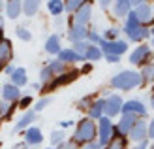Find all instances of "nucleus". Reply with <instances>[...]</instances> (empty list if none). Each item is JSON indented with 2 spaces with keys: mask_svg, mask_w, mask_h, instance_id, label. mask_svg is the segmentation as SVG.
Returning a JSON list of instances; mask_svg holds the SVG:
<instances>
[{
  "mask_svg": "<svg viewBox=\"0 0 154 149\" xmlns=\"http://www.w3.org/2000/svg\"><path fill=\"white\" fill-rule=\"evenodd\" d=\"M87 38H88V40H90L92 44H96V45H98L100 42H102V40H103V38H102V36H100V34L96 32V30H94V28H92V30H88V36H87Z\"/></svg>",
  "mask_w": 154,
  "mask_h": 149,
  "instance_id": "58836bf2",
  "label": "nucleus"
},
{
  "mask_svg": "<svg viewBox=\"0 0 154 149\" xmlns=\"http://www.w3.org/2000/svg\"><path fill=\"white\" fill-rule=\"evenodd\" d=\"M98 2H100V6H102L103 10H107V8L113 4V0H98Z\"/></svg>",
  "mask_w": 154,
  "mask_h": 149,
  "instance_id": "de8ad7c7",
  "label": "nucleus"
},
{
  "mask_svg": "<svg viewBox=\"0 0 154 149\" xmlns=\"http://www.w3.org/2000/svg\"><path fill=\"white\" fill-rule=\"evenodd\" d=\"M139 25H141V23H139V19H137L135 11H130V13L126 15V21H124V32H126V34H130L132 30H135Z\"/></svg>",
  "mask_w": 154,
  "mask_h": 149,
  "instance_id": "a878e982",
  "label": "nucleus"
},
{
  "mask_svg": "<svg viewBox=\"0 0 154 149\" xmlns=\"http://www.w3.org/2000/svg\"><path fill=\"white\" fill-rule=\"evenodd\" d=\"M17 149H26V147H17Z\"/></svg>",
  "mask_w": 154,
  "mask_h": 149,
  "instance_id": "bf43d9fd",
  "label": "nucleus"
},
{
  "mask_svg": "<svg viewBox=\"0 0 154 149\" xmlns=\"http://www.w3.org/2000/svg\"><path fill=\"white\" fill-rule=\"evenodd\" d=\"M13 70H15V66H13V64H6V66H4V72H6L8 76H10V74L13 72Z\"/></svg>",
  "mask_w": 154,
  "mask_h": 149,
  "instance_id": "8fccbe9b",
  "label": "nucleus"
},
{
  "mask_svg": "<svg viewBox=\"0 0 154 149\" xmlns=\"http://www.w3.org/2000/svg\"><path fill=\"white\" fill-rule=\"evenodd\" d=\"M58 60L66 62V64H72V62H77V60H87L83 55H77L73 49H60L58 51Z\"/></svg>",
  "mask_w": 154,
  "mask_h": 149,
  "instance_id": "f3484780",
  "label": "nucleus"
},
{
  "mask_svg": "<svg viewBox=\"0 0 154 149\" xmlns=\"http://www.w3.org/2000/svg\"><path fill=\"white\" fill-rule=\"evenodd\" d=\"M88 42L87 40H81V42H73V51L77 53V55H83V57H85V53H87V49H88ZM85 59H87V57H85Z\"/></svg>",
  "mask_w": 154,
  "mask_h": 149,
  "instance_id": "473e14b6",
  "label": "nucleus"
},
{
  "mask_svg": "<svg viewBox=\"0 0 154 149\" xmlns=\"http://www.w3.org/2000/svg\"><path fill=\"white\" fill-rule=\"evenodd\" d=\"M13 108H15V106H10V102L0 100V115H10V113L13 112Z\"/></svg>",
  "mask_w": 154,
  "mask_h": 149,
  "instance_id": "e433bc0d",
  "label": "nucleus"
},
{
  "mask_svg": "<svg viewBox=\"0 0 154 149\" xmlns=\"http://www.w3.org/2000/svg\"><path fill=\"white\" fill-rule=\"evenodd\" d=\"M83 2H85V0H64V10L68 13H75L77 8H79Z\"/></svg>",
  "mask_w": 154,
  "mask_h": 149,
  "instance_id": "2f4dec72",
  "label": "nucleus"
},
{
  "mask_svg": "<svg viewBox=\"0 0 154 149\" xmlns=\"http://www.w3.org/2000/svg\"><path fill=\"white\" fill-rule=\"evenodd\" d=\"M13 59V47H11V42L8 38L0 36V68L4 70L6 64H10V60Z\"/></svg>",
  "mask_w": 154,
  "mask_h": 149,
  "instance_id": "6e6552de",
  "label": "nucleus"
},
{
  "mask_svg": "<svg viewBox=\"0 0 154 149\" xmlns=\"http://www.w3.org/2000/svg\"><path fill=\"white\" fill-rule=\"evenodd\" d=\"M77 77V72L73 70V72H68V74H58L57 77H53V79L43 87V91H55L57 87H60V85H66V83H70L73 81Z\"/></svg>",
  "mask_w": 154,
  "mask_h": 149,
  "instance_id": "9d476101",
  "label": "nucleus"
},
{
  "mask_svg": "<svg viewBox=\"0 0 154 149\" xmlns=\"http://www.w3.org/2000/svg\"><path fill=\"white\" fill-rule=\"evenodd\" d=\"M43 142V134L38 127H28L25 132V144L28 145H40Z\"/></svg>",
  "mask_w": 154,
  "mask_h": 149,
  "instance_id": "2eb2a0df",
  "label": "nucleus"
},
{
  "mask_svg": "<svg viewBox=\"0 0 154 149\" xmlns=\"http://www.w3.org/2000/svg\"><path fill=\"white\" fill-rule=\"evenodd\" d=\"M147 136L150 138V140H154V119L150 121V125H149V130H147Z\"/></svg>",
  "mask_w": 154,
  "mask_h": 149,
  "instance_id": "49530a36",
  "label": "nucleus"
},
{
  "mask_svg": "<svg viewBox=\"0 0 154 149\" xmlns=\"http://www.w3.org/2000/svg\"><path fill=\"white\" fill-rule=\"evenodd\" d=\"M47 8H49V13L58 17L60 13L64 11V0H49L47 2Z\"/></svg>",
  "mask_w": 154,
  "mask_h": 149,
  "instance_id": "c85d7f7f",
  "label": "nucleus"
},
{
  "mask_svg": "<svg viewBox=\"0 0 154 149\" xmlns=\"http://www.w3.org/2000/svg\"><path fill=\"white\" fill-rule=\"evenodd\" d=\"M135 149H147V140H145V142H139Z\"/></svg>",
  "mask_w": 154,
  "mask_h": 149,
  "instance_id": "603ef678",
  "label": "nucleus"
},
{
  "mask_svg": "<svg viewBox=\"0 0 154 149\" xmlns=\"http://www.w3.org/2000/svg\"><path fill=\"white\" fill-rule=\"evenodd\" d=\"M64 130H55L51 134V144L53 145H60V144H64Z\"/></svg>",
  "mask_w": 154,
  "mask_h": 149,
  "instance_id": "f704fd0d",
  "label": "nucleus"
},
{
  "mask_svg": "<svg viewBox=\"0 0 154 149\" xmlns=\"http://www.w3.org/2000/svg\"><path fill=\"white\" fill-rule=\"evenodd\" d=\"M122 113H134L137 117H147V108L139 100H128L122 104Z\"/></svg>",
  "mask_w": 154,
  "mask_h": 149,
  "instance_id": "9b49d317",
  "label": "nucleus"
},
{
  "mask_svg": "<svg viewBox=\"0 0 154 149\" xmlns=\"http://www.w3.org/2000/svg\"><path fill=\"white\" fill-rule=\"evenodd\" d=\"M66 62H62V60H58V59H55V60H51L49 62V68H51V72L55 74V76H58V74H64L66 72Z\"/></svg>",
  "mask_w": 154,
  "mask_h": 149,
  "instance_id": "c756f323",
  "label": "nucleus"
},
{
  "mask_svg": "<svg viewBox=\"0 0 154 149\" xmlns=\"http://www.w3.org/2000/svg\"><path fill=\"white\" fill-rule=\"evenodd\" d=\"M36 121V112H26L25 115L21 117V119L15 123V127H13V132H19V130H25L30 127V123H34Z\"/></svg>",
  "mask_w": 154,
  "mask_h": 149,
  "instance_id": "412c9836",
  "label": "nucleus"
},
{
  "mask_svg": "<svg viewBox=\"0 0 154 149\" xmlns=\"http://www.w3.org/2000/svg\"><path fill=\"white\" fill-rule=\"evenodd\" d=\"M111 85L119 91H132L135 87H139L141 83V74L134 72V70H122L117 76L111 77Z\"/></svg>",
  "mask_w": 154,
  "mask_h": 149,
  "instance_id": "f03ea898",
  "label": "nucleus"
},
{
  "mask_svg": "<svg viewBox=\"0 0 154 149\" xmlns=\"http://www.w3.org/2000/svg\"><path fill=\"white\" fill-rule=\"evenodd\" d=\"M90 19H92V2H90V0H85V2L77 8V11L73 13V23L87 25Z\"/></svg>",
  "mask_w": 154,
  "mask_h": 149,
  "instance_id": "423d86ee",
  "label": "nucleus"
},
{
  "mask_svg": "<svg viewBox=\"0 0 154 149\" xmlns=\"http://www.w3.org/2000/svg\"><path fill=\"white\" fill-rule=\"evenodd\" d=\"M53 77H55V74L51 72L49 66H43V68L40 70V83H42V85H47V83L53 79Z\"/></svg>",
  "mask_w": 154,
  "mask_h": 149,
  "instance_id": "7c9ffc66",
  "label": "nucleus"
},
{
  "mask_svg": "<svg viewBox=\"0 0 154 149\" xmlns=\"http://www.w3.org/2000/svg\"><path fill=\"white\" fill-rule=\"evenodd\" d=\"M62 49L60 47V38L57 34H53L47 38V42H45V51L51 53V55H58V51Z\"/></svg>",
  "mask_w": 154,
  "mask_h": 149,
  "instance_id": "393cba45",
  "label": "nucleus"
},
{
  "mask_svg": "<svg viewBox=\"0 0 154 149\" xmlns=\"http://www.w3.org/2000/svg\"><path fill=\"white\" fill-rule=\"evenodd\" d=\"M135 121H137V115H134V113H124V115L120 117V121H119V125H117L115 128H117L122 136H128L130 130L134 128Z\"/></svg>",
  "mask_w": 154,
  "mask_h": 149,
  "instance_id": "f8f14e48",
  "label": "nucleus"
},
{
  "mask_svg": "<svg viewBox=\"0 0 154 149\" xmlns=\"http://www.w3.org/2000/svg\"><path fill=\"white\" fill-rule=\"evenodd\" d=\"M122 112V98L119 95H111L109 98H105V106H103V115L107 117H115Z\"/></svg>",
  "mask_w": 154,
  "mask_h": 149,
  "instance_id": "0eeeda50",
  "label": "nucleus"
},
{
  "mask_svg": "<svg viewBox=\"0 0 154 149\" xmlns=\"http://www.w3.org/2000/svg\"><path fill=\"white\" fill-rule=\"evenodd\" d=\"M47 149H57V147H47Z\"/></svg>",
  "mask_w": 154,
  "mask_h": 149,
  "instance_id": "13d9d810",
  "label": "nucleus"
},
{
  "mask_svg": "<svg viewBox=\"0 0 154 149\" xmlns=\"http://www.w3.org/2000/svg\"><path fill=\"white\" fill-rule=\"evenodd\" d=\"M113 136H115V125L111 123V117L102 115L98 119V142L102 144V147H105Z\"/></svg>",
  "mask_w": 154,
  "mask_h": 149,
  "instance_id": "7ed1b4c3",
  "label": "nucleus"
},
{
  "mask_svg": "<svg viewBox=\"0 0 154 149\" xmlns=\"http://www.w3.org/2000/svg\"><path fill=\"white\" fill-rule=\"evenodd\" d=\"M85 149H103V147H102V144H100L98 140H92V142L87 144V147H85Z\"/></svg>",
  "mask_w": 154,
  "mask_h": 149,
  "instance_id": "c03bdc74",
  "label": "nucleus"
},
{
  "mask_svg": "<svg viewBox=\"0 0 154 149\" xmlns=\"http://www.w3.org/2000/svg\"><path fill=\"white\" fill-rule=\"evenodd\" d=\"M92 100H94L92 96H85V98L79 100V104H77V106H79V109H88L90 104H92Z\"/></svg>",
  "mask_w": 154,
  "mask_h": 149,
  "instance_id": "a19ab883",
  "label": "nucleus"
},
{
  "mask_svg": "<svg viewBox=\"0 0 154 149\" xmlns=\"http://www.w3.org/2000/svg\"><path fill=\"white\" fill-rule=\"evenodd\" d=\"M135 15H137V19H139V23H143V25H147V23H152V10H150V6L145 2V4H139L135 8Z\"/></svg>",
  "mask_w": 154,
  "mask_h": 149,
  "instance_id": "dca6fc26",
  "label": "nucleus"
},
{
  "mask_svg": "<svg viewBox=\"0 0 154 149\" xmlns=\"http://www.w3.org/2000/svg\"><path fill=\"white\" fill-rule=\"evenodd\" d=\"M100 49L103 51V55L111 53V55H122L128 51V44L122 42V40H102L98 44Z\"/></svg>",
  "mask_w": 154,
  "mask_h": 149,
  "instance_id": "20e7f679",
  "label": "nucleus"
},
{
  "mask_svg": "<svg viewBox=\"0 0 154 149\" xmlns=\"http://www.w3.org/2000/svg\"><path fill=\"white\" fill-rule=\"evenodd\" d=\"M0 92H2V89H0Z\"/></svg>",
  "mask_w": 154,
  "mask_h": 149,
  "instance_id": "680f3d73",
  "label": "nucleus"
},
{
  "mask_svg": "<svg viewBox=\"0 0 154 149\" xmlns=\"http://www.w3.org/2000/svg\"><path fill=\"white\" fill-rule=\"evenodd\" d=\"M10 77H11V83L17 85L19 89L23 87V85L28 83V79H26V70H25V68H15L13 72L10 74Z\"/></svg>",
  "mask_w": 154,
  "mask_h": 149,
  "instance_id": "5701e85b",
  "label": "nucleus"
},
{
  "mask_svg": "<svg viewBox=\"0 0 154 149\" xmlns=\"http://www.w3.org/2000/svg\"><path fill=\"white\" fill-rule=\"evenodd\" d=\"M85 57H87V60H90V62H96V60H100V59L103 57V51L100 49V45L90 44L88 49H87V53H85Z\"/></svg>",
  "mask_w": 154,
  "mask_h": 149,
  "instance_id": "bb28decb",
  "label": "nucleus"
},
{
  "mask_svg": "<svg viewBox=\"0 0 154 149\" xmlns=\"http://www.w3.org/2000/svg\"><path fill=\"white\" fill-rule=\"evenodd\" d=\"M103 106H105V100H103V98H100V100H92L90 108L87 109L90 119H100V117L103 115Z\"/></svg>",
  "mask_w": 154,
  "mask_h": 149,
  "instance_id": "aec40b11",
  "label": "nucleus"
},
{
  "mask_svg": "<svg viewBox=\"0 0 154 149\" xmlns=\"http://www.w3.org/2000/svg\"><path fill=\"white\" fill-rule=\"evenodd\" d=\"M113 11H115L117 17L126 19V15L132 11V4H130V0H117L115 6H113Z\"/></svg>",
  "mask_w": 154,
  "mask_h": 149,
  "instance_id": "a211bd4d",
  "label": "nucleus"
},
{
  "mask_svg": "<svg viewBox=\"0 0 154 149\" xmlns=\"http://www.w3.org/2000/svg\"><path fill=\"white\" fill-rule=\"evenodd\" d=\"M40 4H42V0H25V2H23V11H25L28 17H32V15L40 10Z\"/></svg>",
  "mask_w": 154,
  "mask_h": 149,
  "instance_id": "cd10ccee",
  "label": "nucleus"
},
{
  "mask_svg": "<svg viewBox=\"0 0 154 149\" xmlns=\"http://www.w3.org/2000/svg\"><path fill=\"white\" fill-rule=\"evenodd\" d=\"M119 36H120V30L119 28H107L103 40H119Z\"/></svg>",
  "mask_w": 154,
  "mask_h": 149,
  "instance_id": "4c0bfd02",
  "label": "nucleus"
},
{
  "mask_svg": "<svg viewBox=\"0 0 154 149\" xmlns=\"http://www.w3.org/2000/svg\"><path fill=\"white\" fill-rule=\"evenodd\" d=\"M149 36H150V28H149L147 25H143V23H141V25L137 27L135 30H132V32L128 34V38H130L132 42H141V40H147Z\"/></svg>",
  "mask_w": 154,
  "mask_h": 149,
  "instance_id": "6ab92c4d",
  "label": "nucleus"
},
{
  "mask_svg": "<svg viewBox=\"0 0 154 149\" xmlns=\"http://www.w3.org/2000/svg\"><path fill=\"white\" fill-rule=\"evenodd\" d=\"M30 104H32V96L26 95V96H21V98H19V108H21V109H26Z\"/></svg>",
  "mask_w": 154,
  "mask_h": 149,
  "instance_id": "79ce46f5",
  "label": "nucleus"
},
{
  "mask_svg": "<svg viewBox=\"0 0 154 149\" xmlns=\"http://www.w3.org/2000/svg\"><path fill=\"white\" fill-rule=\"evenodd\" d=\"M147 149H154V147H147Z\"/></svg>",
  "mask_w": 154,
  "mask_h": 149,
  "instance_id": "052dcab7",
  "label": "nucleus"
},
{
  "mask_svg": "<svg viewBox=\"0 0 154 149\" xmlns=\"http://www.w3.org/2000/svg\"><path fill=\"white\" fill-rule=\"evenodd\" d=\"M32 89H42V83H32Z\"/></svg>",
  "mask_w": 154,
  "mask_h": 149,
  "instance_id": "864d4df0",
  "label": "nucleus"
},
{
  "mask_svg": "<svg viewBox=\"0 0 154 149\" xmlns=\"http://www.w3.org/2000/svg\"><path fill=\"white\" fill-rule=\"evenodd\" d=\"M105 59H107V62H119V60H120V55H111V53H107Z\"/></svg>",
  "mask_w": 154,
  "mask_h": 149,
  "instance_id": "a18cd8bd",
  "label": "nucleus"
},
{
  "mask_svg": "<svg viewBox=\"0 0 154 149\" xmlns=\"http://www.w3.org/2000/svg\"><path fill=\"white\" fill-rule=\"evenodd\" d=\"M150 79H152V70H150V66H145L143 72H141V83L150 81Z\"/></svg>",
  "mask_w": 154,
  "mask_h": 149,
  "instance_id": "ea45409f",
  "label": "nucleus"
},
{
  "mask_svg": "<svg viewBox=\"0 0 154 149\" xmlns=\"http://www.w3.org/2000/svg\"><path fill=\"white\" fill-rule=\"evenodd\" d=\"M51 102H53V98H51V96H43L42 100H38V102H36V106H34V112H36V113H38V112H43V109L47 108V106L51 104Z\"/></svg>",
  "mask_w": 154,
  "mask_h": 149,
  "instance_id": "72a5a7b5",
  "label": "nucleus"
},
{
  "mask_svg": "<svg viewBox=\"0 0 154 149\" xmlns=\"http://www.w3.org/2000/svg\"><path fill=\"white\" fill-rule=\"evenodd\" d=\"M60 149H79V145H77L73 140H70V142H64L60 144Z\"/></svg>",
  "mask_w": 154,
  "mask_h": 149,
  "instance_id": "37998d69",
  "label": "nucleus"
},
{
  "mask_svg": "<svg viewBox=\"0 0 154 149\" xmlns=\"http://www.w3.org/2000/svg\"><path fill=\"white\" fill-rule=\"evenodd\" d=\"M88 36V30H87V25H79V23H73L68 30V38L72 42H81Z\"/></svg>",
  "mask_w": 154,
  "mask_h": 149,
  "instance_id": "ddd939ff",
  "label": "nucleus"
},
{
  "mask_svg": "<svg viewBox=\"0 0 154 149\" xmlns=\"http://www.w3.org/2000/svg\"><path fill=\"white\" fill-rule=\"evenodd\" d=\"M150 34L154 36V17H152V28H150Z\"/></svg>",
  "mask_w": 154,
  "mask_h": 149,
  "instance_id": "5fc2aeb1",
  "label": "nucleus"
},
{
  "mask_svg": "<svg viewBox=\"0 0 154 149\" xmlns=\"http://www.w3.org/2000/svg\"><path fill=\"white\" fill-rule=\"evenodd\" d=\"M150 70H152V79H154V64H150Z\"/></svg>",
  "mask_w": 154,
  "mask_h": 149,
  "instance_id": "4d7b16f0",
  "label": "nucleus"
},
{
  "mask_svg": "<svg viewBox=\"0 0 154 149\" xmlns=\"http://www.w3.org/2000/svg\"><path fill=\"white\" fill-rule=\"evenodd\" d=\"M150 57H152L150 45L143 44V45H139V47H135L132 51V55H130V62H132V64H137V66H145L150 60Z\"/></svg>",
  "mask_w": 154,
  "mask_h": 149,
  "instance_id": "39448f33",
  "label": "nucleus"
},
{
  "mask_svg": "<svg viewBox=\"0 0 154 149\" xmlns=\"http://www.w3.org/2000/svg\"><path fill=\"white\" fill-rule=\"evenodd\" d=\"M23 11V4H21V0H8V4H6V13H8V17L10 19H17L19 15Z\"/></svg>",
  "mask_w": 154,
  "mask_h": 149,
  "instance_id": "4be33fe9",
  "label": "nucleus"
},
{
  "mask_svg": "<svg viewBox=\"0 0 154 149\" xmlns=\"http://www.w3.org/2000/svg\"><path fill=\"white\" fill-rule=\"evenodd\" d=\"M96 136H98V127H96L94 119H90V117H85V119H81L79 123H77L72 140H73L77 145H87V144L92 142Z\"/></svg>",
  "mask_w": 154,
  "mask_h": 149,
  "instance_id": "f257e3e1",
  "label": "nucleus"
},
{
  "mask_svg": "<svg viewBox=\"0 0 154 149\" xmlns=\"http://www.w3.org/2000/svg\"><path fill=\"white\" fill-rule=\"evenodd\" d=\"M72 125H73V121H60V128H68V127H72Z\"/></svg>",
  "mask_w": 154,
  "mask_h": 149,
  "instance_id": "09e8293b",
  "label": "nucleus"
},
{
  "mask_svg": "<svg viewBox=\"0 0 154 149\" xmlns=\"http://www.w3.org/2000/svg\"><path fill=\"white\" fill-rule=\"evenodd\" d=\"M2 100H6V102H19V98H21V92H19V87L17 85H13V83H8V85H4L2 87Z\"/></svg>",
  "mask_w": 154,
  "mask_h": 149,
  "instance_id": "4468645a",
  "label": "nucleus"
},
{
  "mask_svg": "<svg viewBox=\"0 0 154 149\" xmlns=\"http://www.w3.org/2000/svg\"><path fill=\"white\" fill-rule=\"evenodd\" d=\"M103 149H126V140H124V136H122L120 132L115 128V136L109 140V144H107Z\"/></svg>",
  "mask_w": 154,
  "mask_h": 149,
  "instance_id": "b1692460",
  "label": "nucleus"
},
{
  "mask_svg": "<svg viewBox=\"0 0 154 149\" xmlns=\"http://www.w3.org/2000/svg\"><path fill=\"white\" fill-rule=\"evenodd\" d=\"M145 2H147V0H130V4H132L134 8H137L139 4H145Z\"/></svg>",
  "mask_w": 154,
  "mask_h": 149,
  "instance_id": "3c124183",
  "label": "nucleus"
},
{
  "mask_svg": "<svg viewBox=\"0 0 154 149\" xmlns=\"http://www.w3.org/2000/svg\"><path fill=\"white\" fill-rule=\"evenodd\" d=\"M147 130H149V125L145 123V121H139L137 119L135 121V125H134V128L130 130V140H134L135 144H139V142H145L149 136H147Z\"/></svg>",
  "mask_w": 154,
  "mask_h": 149,
  "instance_id": "1a4fd4ad",
  "label": "nucleus"
},
{
  "mask_svg": "<svg viewBox=\"0 0 154 149\" xmlns=\"http://www.w3.org/2000/svg\"><path fill=\"white\" fill-rule=\"evenodd\" d=\"M15 34H17V38L23 40V42H30V40H32V34H30L26 28H23V27H19L17 30H15Z\"/></svg>",
  "mask_w": 154,
  "mask_h": 149,
  "instance_id": "c9c22d12",
  "label": "nucleus"
},
{
  "mask_svg": "<svg viewBox=\"0 0 154 149\" xmlns=\"http://www.w3.org/2000/svg\"><path fill=\"white\" fill-rule=\"evenodd\" d=\"M150 106H152V108H154V95H152V96H150Z\"/></svg>",
  "mask_w": 154,
  "mask_h": 149,
  "instance_id": "6e6d98bb",
  "label": "nucleus"
}]
</instances>
